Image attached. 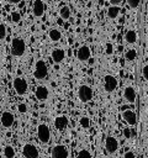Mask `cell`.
I'll return each mask as SVG.
<instances>
[{"label":"cell","instance_id":"obj_1","mask_svg":"<svg viewBox=\"0 0 148 158\" xmlns=\"http://www.w3.org/2000/svg\"><path fill=\"white\" fill-rule=\"evenodd\" d=\"M26 52V42L21 37H15L11 41V54L14 57H22Z\"/></svg>","mask_w":148,"mask_h":158},{"label":"cell","instance_id":"obj_2","mask_svg":"<svg viewBox=\"0 0 148 158\" xmlns=\"http://www.w3.org/2000/svg\"><path fill=\"white\" fill-rule=\"evenodd\" d=\"M47 74H48V68H47L46 62L42 59H38L33 68V77L38 80H42L47 77Z\"/></svg>","mask_w":148,"mask_h":158},{"label":"cell","instance_id":"obj_3","mask_svg":"<svg viewBox=\"0 0 148 158\" xmlns=\"http://www.w3.org/2000/svg\"><path fill=\"white\" fill-rule=\"evenodd\" d=\"M92 95H94V91H92L90 85L83 84V85L79 86V89H78V98H79V100L81 102H89L92 99Z\"/></svg>","mask_w":148,"mask_h":158},{"label":"cell","instance_id":"obj_4","mask_svg":"<svg viewBox=\"0 0 148 158\" xmlns=\"http://www.w3.org/2000/svg\"><path fill=\"white\" fill-rule=\"evenodd\" d=\"M37 138L43 144L51 141V130L46 123H39L37 126Z\"/></svg>","mask_w":148,"mask_h":158},{"label":"cell","instance_id":"obj_5","mask_svg":"<svg viewBox=\"0 0 148 158\" xmlns=\"http://www.w3.org/2000/svg\"><path fill=\"white\" fill-rule=\"evenodd\" d=\"M12 86L17 95H25L28 90V84L22 77H16L12 81Z\"/></svg>","mask_w":148,"mask_h":158},{"label":"cell","instance_id":"obj_6","mask_svg":"<svg viewBox=\"0 0 148 158\" xmlns=\"http://www.w3.org/2000/svg\"><path fill=\"white\" fill-rule=\"evenodd\" d=\"M52 158H68L69 149L65 144H56L51 151Z\"/></svg>","mask_w":148,"mask_h":158},{"label":"cell","instance_id":"obj_7","mask_svg":"<svg viewBox=\"0 0 148 158\" xmlns=\"http://www.w3.org/2000/svg\"><path fill=\"white\" fill-rule=\"evenodd\" d=\"M22 154L25 158H38L39 157V153H38V149L35 144L32 143H26L22 146V149H21Z\"/></svg>","mask_w":148,"mask_h":158},{"label":"cell","instance_id":"obj_8","mask_svg":"<svg viewBox=\"0 0 148 158\" xmlns=\"http://www.w3.org/2000/svg\"><path fill=\"white\" fill-rule=\"evenodd\" d=\"M117 79L113 77V75H111V74H106L105 77H104V89H105V91L106 93H112V91H115L116 90V88H117Z\"/></svg>","mask_w":148,"mask_h":158},{"label":"cell","instance_id":"obj_9","mask_svg":"<svg viewBox=\"0 0 148 158\" xmlns=\"http://www.w3.org/2000/svg\"><path fill=\"white\" fill-rule=\"evenodd\" d=\"M105 149L110 154L116 153L117 149H118V141H117V138L113 137V136H107L106 139H105Z\"/></svg>","mask_w":148,"mask_h":158},{"label":"cell","instance_id":"obj_10","mask_svg":"<svg viewBox=\"0 0 148 158\" xmlns=\"http://www.w3.org/2000/svg\"><path fill=\"white\" fill-rule=\"evenodd\" d=\"M0 122H1L2 127H5V128L12 127V125H14V122H15V116H14V114H12L11 111H4V112L1 114V116H0Z\"/></svg>","mask_w":148,"mask_h":158},{"label":"cell","instance_id":"obj_11","mask_svg":"<svg viewBox=\"0 0 148 158\" xmlns=\"http://www.w3.org/2000/svg\"><path fill=\"white\" fill-rule=\"evenodd\" d=\"M122 118L123 121L128 125V126H134L136 122H137V116H136V112L131 109H127V110H123L122 111Z\"/></svg>","mask_w":148,"mask_h":158},{"label":"cell","instance_id":"obj_12","mask_svg":"<svg viewBox=\"0 0 148 158\" xmlns=\"http://www.w3.org/2000/svg\"><path fill=\"white\" fill-rule=\"evenodd\" d=\"M122 96H123V99L127 101V102H130V104H133L134 101H136V98H137V94H136V90H134V88L133 86H126L125 89H123V91H122Z\"/></svg>","mask_w":148,"mask_h":158},{"label":"cell","instance_id":"obj_13","mask_svg":"<svg viewBox=\"0 0 148 158\" xmlns=\"http://www.w3.org/2000/svg\"><path fill=\"white\" fill-rule=\"evenodd\" d=\"M35 96L38 101H46L49 96V91L44 85H38L35 89Z\"/></svg>","mask_w":148,"mask_h":158},{"label":"cell","instance_id":"obj_14","mask_svg":"<svg viewBox=\"0 0 148 158\" xmlns=\"http://www.w3.org/2000/svg\"><path fill=\"white\" fill-rule=\"evenodd\" d=\"M32 14L35 17H42L44 14V4L42 0H35L32 5Z\"/></svg>","mask_w":148,"mask_h":158},{"label":"cell","instance_id":"obj_15","mask_svg":"<svg viewBox=\"0 0 148 158\" xmlns=\"http://www.w3.org/2000/svg\"><path fill=\"white\" fill-rule=\"evenodd\" d=\"M90 57H91V49L89 48V46H81L76 52V58L81 62L88 60Z\"/></svg>","mask_w":148,"mask_h":158},{"label":"cell","instance_id":"obj_16","mask_svg":"<svg viewBox=\"0 0 148 158\" xmlns=\"http://www.w3.org/2000/svg\"><path fill=\"white\" fill-rule=\"evenodd\" d=\"M51 57H52V60L58 64V63H62V62L64 60V58H65V52H64V49H62V48H54V49L52 51V53H51Z\"/></svg>","mask_w":148,"mask_h":158},{"label":"cell","instance_id":"obj_17","mask_svg":"<svg viewBox=\"0 0 148 158\" xmlns=\"http://www.w3.org/2000/svg\"><path fill=\"white\" fill-rule=\"evenodd\" d=\"M68 126V118L64 115H59L54 118V127L58 131H64Z\"/></svg>","mask_w":148,"mask_h":158},{"label":"cell","instance_id":"obj_18","mask_svg":"<svg viewBox=\"0 0 148 158\" xmlns=\"http://www.w3.org/2000/svg\"><path fill=\"white\" fill-rule=\"evenodd\" d=\"M125 41L128 44H133L137 42V32L134 30H127L125 33Z\"/></svg>","mask_w":148,"mask_h":158},{"label":"cell","instance_id":"obj_19","mask_svg":"<svg viewBox=\"0 0 148 158\" xmlns=\"http://www.w3.org/2000/svg\"><path fill=\"white\" fill-rule=\"evenodd\" d=\"M48 37H49V40H51L52 42H58V41H60V38H62V33H60L59 30L52 28V30H49V32H48Z\"/></svg>","mask_w":148,"mask_h":158},{"label":"cell","instance_id":"obj_20","mask_svg":"<svg viewBox=\"0 0 148 158\" xmlns=\"http://www.w3.org/2000/svg\"><path fill=\"white\" fill-rule=\"evenodd\" d=\"M120 6H115V5H111L109 9H107V17L109 19H116L117 16H118V14H120Z\"/></svg>","mask_w":148,"mask_h":158},{"label":"cell","instance_id":"obj_21","mask_svg":"<svg viewBox=\"0 0 148 158\" xmlns=\"http://www.w3.org/2000/svg\"><path fill=\"white\" fill-rule=\"evenodd\" d=\"M2 154H4L5 158H15L16 152H15V148H14L12 146L7 144V146H5L4 149H2Z\"/></svg>","mask_w":148,"mask_h":158},{"label":"cell","instance_id":"obj_22","mask_svg":"<svg viewBox=\"0 0 148 158\" xmlns=\"http://www.w3.org/2000/svg\"><path fill=\"white\" fill-rule=\"evenodd\" d=\"M136 57H137V52H136L134 48H130V49H127V51L125 52V59L128 60V62L134 60Z\"/></svg>","mask_w":148,"mask_h":158},{"label":"cell","instance_id":"obj_23","mask_svg":"<svg viewBox=\"0 0 148 158\" xmlns=\"http://www.w3.org/2000/svg\"><path fill=\"white\" fill-rule=\"evenodd\" d=\"M59 14H60V17H62L63 20H67V19H69V17H70V15H72V12H70V9H69L68 6H63V7L60 9Z\"/></svg>","mask_w":148,"mask_h":158},{"label":"cell","instance_id":"obj_24","mask_svg":"<svg viewBox=\"0 0 148 158\" xmlns=\"http://www.w3.org/2000/svg\"><path fill=\"white\" fill-rule=\"evenodd\" d=\"M78 158H92V154L90 153L89 149L81 148V149H79V152H78Z\"/></svg>","mask_w":148,"mask_h":158},{"label":"cell","instance_id":"obj_25","mask_svg":"<svg viewBox=\"0 0 148 158\" xmlns=\"http://www.w3.org/2000/svg\"><path fill=\"white\" fill-rule=\"evenodd\" d=\"M79 125H80L83 128H89V127H90V125H91V121H90V118H89V117L83 116V117L79 120Z\"/></svg>","mask_w":148,"mask_h":158},{"label":"cell","instance_id":"obj_26","mask_svg":"<svg viewBox=\"0 0 148 158\" xmlns=\"http://www.w3.org/2000/svg\"><path fill=\"white\" fill-rule=\"evenodd\" d=\"M11 20H12V22H15V23L20 22V21H21V14L17 12V11L11 12Z\"/></svg>","mask_w":148,"mask_h":158},{"label":"cell","instance_id":"obj_27","mask_svg":"<svg viewBox=\"0 0 148 158\" xmlns=\"http://www.w3.org/2000/svg\"><path fill=\"white\" fill-rule=\"evenodd\" d=\"M122 135H123L125 138H131V137L133 136V131H132L130 127H125V128L122 130Z\"/></svg>","mask_w":148,"mask_h":158},{"label":"cell","instance_id":"obj_28","mask_svg":"<svg viewBox=\"0 0 148 158\" xmlns=\"http://www.w3.org/2000/svg\"><path fill=\"white\" fill-rule=\"evenodd\" d=\"M127 4H128V6H130L131 9H136V7L139 6L141 0H127Z\"/></svg>","mask_w":148,"mask_h":158},{"label":"cell","instance_id":"obj_29","mask_svg":"<svg viewBox=\"0 0 148 158\" xmlns=\"http://www.w3.org/2000/svg\"><path fill=\"white\" fill-rule=\"evenodd\" d=\"M6 37V26L4 23H0V40H4Z\"/></svg>","mask_w":148,"mask_h":158},{"label":"cell","instance_id":"obj_30","mask_svg":"<svg viewBox=\"0 0 148 158\" xmlns=\"http://www.w3.org/2000/svg\"><path fill=\"white\" fill-rule=\"evenodd\" d=\"M17 111L20 112V114H25V112H27V105L26 104H18L17 105Z\"/></svg>","mask_w":148,"mask_h":158},{"label":"cell","instance_id":"obj_31","mask_svg":"<svg viewBox=\"0 0 148 158\" xmlns=\"http://www.w3.org/2000/svg\"><path fill=\"white\" fill-rule=\"evenodd\" d=\"M142 75L146 80H148V64H146L143 68H142Z\"/></svg>","mask_w":148,"mask_h":158},{"label":"cell","instance_id":"obj_32","mask_svg":"<svg viewBox=\"0 0 148 158\" xmlns=\"http://www.w3.org/2000/svg\"><path fill=\"white\" fill-rule=\"evenodd\" d=\"M105 52H106V54H112V53H113V47H112L111 43H107V44H106Z\"/></svg>","mask_w":148,"mask_h":158},{"label":"cell","instance_id":"obj_33","mask_svg":"<svg viewBox=\"0 0 148 158\" xmlns=\"http://www.w3.org/2000/svg\"><path fill=\"white\" fill-rule=\"evenodd\" d=\"M123 158H136V156H134V153H133V152L127 151V152L123 154Z\"/></svg>","mask_w":148,"mask_h":158},{"label":"cell","instance_id":"obj_34","mask_svg":"<svg viewBox=\"0 0 148 158\" xmlns=\"http://www.w3.org/2000/svg\"><path fill=\"white\" fill-rule=\"evenodd\" d=\"M122 1H123V0H110V2H111L112 5H115V6H118Z\"/></svg>","mask_w":148,"mask_h":158},{"label":"cell","instance_id":"obj_35","mask_svg":"<svg viewBox=\"0 0 148 158\" xmlns=\"http://www.w3.org/2000/svg\"><path fill=\"white\" fill-rule=\"evenodd\" d=\"M7 1L11 4H20V1H22V0H7Z\"/></svg>","mask_w":148,"mask_h":158},{"label":"cell","instance_id":"obj_36","mask_svg":"<svg viewBox=\"0 0 148 158\" xmlns=\"http://www.w3.org/2000/svg\"><path fill=\"white\" fill-rule=\"evenodd\" d=\"M80 1H88V0H80Z\"/></svg>","mask_w":148,"mask_h":158},{"label":"cell","instance_id":"obj_37","mask_svg":"<svg viewBox=\"0 0 148 158\" xmlns=\"http://www.w3.org/2000/svg\"><path fill=\"white\" fill-rule=\"evenodd\" d=\"M147 117H148V111H147Z\"/></svg>","mask_w":148,"mask_h":158},{"label":"cell","instance_id":"obj_38","mask_svg":"<svg viewBox=\"0 0 148 158\" xmlns=\"http://www.w3.org/2000/svg\"><path fill=\"white\" fill-rule=\"evenodd\" d=\"M144 158H148V157H144Z\"/></svg>","mask_w":148,"mask_h":158}]
</instances>
